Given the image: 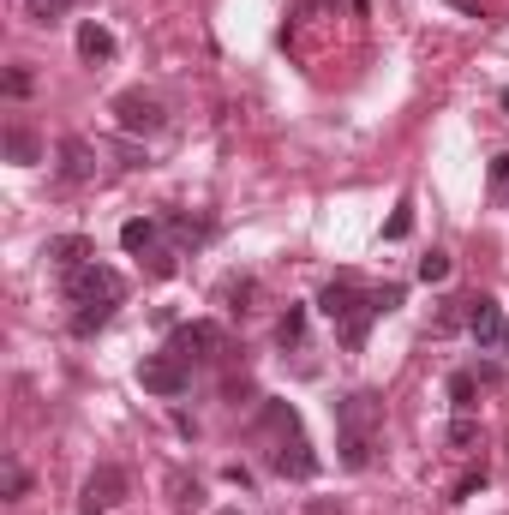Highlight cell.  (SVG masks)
<instances>
[{
	"label": "cell",
	"instance_id": "cell-1",
	"mask_svg": "<svg viewBox=\"0 0 509 515\" xmlns=\"http://www.w3.org/2000/svg\"><path fill=\"white\" fill-rule=\"evenodd\" d=\"M120 294H126V282H120L108 264H84V270H72V276H66V300L78 306L72 330H78V336L102 330V324H108V312L120 306Z\"/></svg>",
	"mask_w": 509,
	"mask_h": 515
},
{
	"label": "cell",
	"instance_id": "cell-2",
	"mask_svg": "<svg viewBox=\"0 0 509 515\" xmlns=\"http://www.w3.org/2000/svg\"><path fill=\"white\" fill-rule=\"evenodd\" d=\"M378 426H384V402L372 390H354L336 402V450L348 468H366L372 462V444H378Z\"/></svg>",
	"mask_w": 509,
	"mask_h": 515
},
{
	"label": "cell",
	"instance_id": "cell-3",
	"mask_svg": "<svg viewBox=\"0 0 509 515\" xmlns=\"http://www.w3.org/2000/svg\"><path fill=\"white\" fill-rule=\"evenodd\" d=\"M264 438L276 444V450H270V468H276L282 480H312V474H318V456H312V444H306V432H300V414H294L288 402H264Z\"/></svg>",
	"mask_w": 509,
	"mask_h": 515
},
{
	"label": "cell",
	"instance_id": "cell-4",
	"mask_svg": "<svg viewBox=\"0 0 509 515\" xmlns=\"http://www.w3.org/2000/svg\"><path fill=\"white\" fill-rule=\"evenodd\" d=\"M126 498H132V480H126V468H114V462L90 468L84 486H78V510L84 515H108V510H120Z\"/></svg>",
	"mask_w": 509,
	"mask_h": 515
},
{
	"label": "cell",
	"instance_id": "cell-5",
	"mask_svg": "<svg viewBox=\"0 0 509 515\" xmlns=\"http://www.w3.org/2000/svg\"><path fill=\"white\" fill-rule=\"evenodd\" d=\"M108 114H114V126H120V132H132V138H156V132L168 126L162 102H156V96H144V90H120Z\"/></svg>",
	"mask_w": 509,
	"mask_h": 515
},
{
	"label": "cell",
	"instance_id": "cell-6",
	"mask_svg": "<svg viewBox=\"0 0 509 515\" xmlns=\"http://www.w3.org/2000/svg\"><path fill=\"white\" fill-rule=\"evenodd\" d=\"M138 384H144L150 396H168V402H174V396L192 390V366L162 348V354H144V360H138Z\"/></svg>",
	"mask_w": 509,
	"mask_h": 515
},
{
	"label": "cell",
	"instance_id": "cell-7",
	"mask_svg": "<svg viewBox=\"0 0 509 515\" xmlns=\"http://www.w3.org/2000/svg\"><path fill=\"white\" fill-rule=\"evenodd\" d=\"M168 354H180L186 366H192V360H216V354H222V330H216V324H180V330L168 336Z\"/></svg>",
	"mask_w": 509,
	"mask_h": 515
},
{
	"label": "cell",
	"instance_id": "cell-8",
	"mask_svg": "<svg viewBox=\"0 0 509 515\" xmlns=\"http://www.w3.org/2000/svg\"><path fill=\"white\" fill-rule=\"evenodd\" d=\"M504 306H498V300H492V294H474V300H468V330H474V342H480V348H498V342H504Z\"/></svg>",
	"mask_w": 509,
	"mask_h": 515
},
{
	"label": "cell",
	"instance_id": "cell-9",
	"mask_svg": "<svg viewBox=\"0 0 509 515\" xmlns=\"http://www.w3.org/2000/svg\"><path fill=\"white\" fill-rule=\"evenodd\" d=\"M60 276H72V270H84V264H96V246L84 240V234H54L48 240V252H42Z\"/></svg>",
	"mask_w": 509,
	"mask_h": 515
},
{
	"label": "cell",
	"instance_id": "cell-10",
	"mask_svg": "<svg viewBox=\"0 0 509 515\" xmlns=\"http://www.w3.org/2000/svg\"><path fill=\"white\" fill-rule=\"evenodd\" d=\"M96 174V150L84 144V138H60V180H90Z\"/></svg>",
	"mask_w": 509,
	"mask_h": 515
},
{
	"label": "cell",
	"instance_id": "cell-11",
	"mask_svg": "<svg viewBox=\"0 0 509 515\" xmlns=\"http://www.w3.org/2000/svg\"><path fill=\"white\" fill-rule=\"evenodd\" d=\"M120 246H126L132 258H150V252L162 246V234H156V222H144V216H132V222L120 228Z\"/></svg>",
	"mask_w": 509,
	"mask_h": 515
},
{
	"label": "cell",
	"instance_id": "cell-12",
	"mask_svg": "<svg viewBox=\"0 0 509 515\" xmlns=\"http://www.w3.org/2000/svg\"><path fill=\"white\" fill-rule=\"evenodd\" d=\"M78 54H84L90 66H96V60H114V36L90 18V24H78Z\"/></svg>",
	"mask_w": 509,
	"mask_h": 515
},
{
	"label": "cell",
	"instance_id": "cell-13",
	"mask_svg": "<svg viewBox=\"0 0 509 515\" xmlns=\"http://www.w3.org/2000/svg\"><path fill=\"white\" fill-rule=\"evenodd\" d=\"M6 156H12L18 168L42 162V144H36V132H30V126H6Z\"/></svg>",
	"mask_w": 509,
	"mask_h": 515
},
{
	"label": "cell",
	"instance_id": "cell-14",
	"mask_svg": "<svg viewBox=\"0 0 509 515\" xmlns=\"http://www.w3.org/2000/svg\"><path fill=\"white\" fill-rule=\"evenodd\" d=\"M474 396H480V378H474V372H456V378H450V408H456V414H474Z\"/></svg>",
	"mask_w": 509,
	"mask_h": 515
},
{
	"label": "cell",
	"instance_id": "cell-15",
	"mask_svg": "<svg viewBox=\"0 0 509 515\" xmlns=\"http://www.w3.org/2000/svg\"><path fill=\"white\" fill-rule=\"evenodd\" d=\"M72 6H78V0H24V18H30V24H60Z\"/></svg>",
	"mask_w": 509,
	"mask_h": 515
},
{
	"label": "cell",
	"instance_id": "cell-16",
	"mask_svg": "<svg viewBox=\"0 0 509 515\" xmlns=\"http://www.w3.org/2000/svg\"><path fill=\"white\" fill-rule=\"evenodd\" d=\"M300 336H306V306H288V312H282V324H276V342H282V348H294Z\"/></svg>",
	"mask_w": 509,
	"mask_h": 515
},
{
	"label": "cell",
	"instance_id": "cell-17",
	"mask_svg": "<svg viewBox=\"0 0 509 515\" xmlns=\"http://www.w3.org/2000/svg\"><path fill=\"white\" fill-rule=\"evenodd\" d=\"M480 444V420L474 414H456L450 420V450H474Z\"/></svg>",
	"mask_w": 509,
	"mask_h": 515
},
{
	"label": "cell",
	"instance_id": "cell-18",
	"mask_svg": "<svg viewBox=\"0 0 509 515\" xmlns=\"http://www.w3.org/2000/svg\"><path fill=\"white\" fill-rule=\"evenodd\" d=\"M420 282H450V252H426L420 258Z\"/></svg>",
	"mask_w": 509,
	"mask_h": 515
},
{
	"label": "cell",
	"instance_id": "cell-19",
	"mask_svg": "<svg viewBox=\"0 0 509 515\" xmlns=\"http://www.w3.org/2000/svg\"><path fill=\"white\" fill-rule=\"evenodd\" d=\"M168 234L186 240V246H198V240H204V222H192V216H168Z\"/></svg>",
	"mask_w": 509,
	"mask_h": 515
},
{
	"label": "cell",
	"instance_id": "cell-20",
	"mask_svg": "<svg viewBox=\"0 0 509 515\" xmlns=\"http://www.w3.org/2000/svg\"><path fill=\"white\" fill-rule=\"evenodd\" d=\"M6 96H30V72H24V66L6 72Z\"/></svg>",
	"mask_w": 509,
	"mask_h": 515
},
{
	"label": "cell",
	"instance_id": "cell-21",
	"mask_svg": "<svg viewBox=\"0 0 509 515\" xmlns=\"http://www.w3.org/2000/svg\"><path fill=\"white\" fill-rule=\"evenodd\" d=\"M408 228H414V216H408V204H402V210H396V216H390V228H384V234H390V240H402V234H408Z\"/></svg>",
	"mask_w": 509,
	"mask_h": 515
},
{
	"label": "cell",
	"instance_id": "cell-22",
	"mask_svg": "<svg viewBox=\"0 0 509 515\" xmlns=\"http://www.w3.org/2000/svg\"><path fill=\"white\" fill-rule=\"evenodd\" d=\"M150 270H156V276H174V252H168V246H156V252H150Z\"/></svg>",
	"mask_w": 509,
	"mask_h": 515
},
{
	"label": "cell",
	"instance_id": "cell-23",
	"mask_svg": "<svg viewBox=\"0 0 509 515\" xmlns=\"http://www.w3.org/2000/svg\"><path fill=\"white\" fill-rule=\"evenodd\" d=\"M24 486H30V480H24V468H12V462H6V498H18Z\"/></svg>",
	"mask_w": 509,
	"mask_h": 515
},
{
	"label": "cell",
	"instance_id": "cell-24",
	"mask_svg": "<svg viewBox=\"0 0 509 515\" xmlns=\"http://www.w3.org/2000/svg\"><path fill=\"white\" fill-rule=\"evenodd\" d=\"M480 486H486V468H480V474H468V480H462V486H456V504H462V498H474V492H480Z\"/></svg>",
	"mask_w": 509,
	"mask_h": 515
},
{
	"label": "cell",
	"instance_id": "cell-25",
	"mask_svg": "<svg viewBox=\"0 0 509 515\" xmlns=\"http://www.w3.org/2000/svg\"><path fill=\"white\" fill-rule=\"evenodd\" d=\"M498 180H509V156H498Z\"/></svg>",
	"mask_w": 509,
	"mask_h": 515
},
{
	"label": "cell",
	"instance_id": "cell-26",
	"mask_svg": "<svg viewBox=\"0 0 509 515\" xmlns=\"http://www.w3.org/2000/svg\"><path fill=\"white\" fill-rule=\"evenodd\" d=\"M498 348H504V354H509V324H504V342H498Z\"/></svg>",
	"mask_w": 509,
	"mask_h": 515
},
{
	"label": "cell",
	"instance_id": "cell-27",
	"mask_svg": "<svg viewBox=\"0 0 509 515\" xmlns=\"http://www.w3.org/2000/svg\"><path fill=\"white\" fill-rule=\"evenodd\" d=\"M222 515H234V510H222Z\"/></svg>",
	"mask_w": 509,
	"mask_h": 515
}]
</instances>
